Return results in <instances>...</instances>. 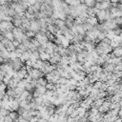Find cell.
I'll list each match as a JSON object with an SVG mask.
<instances>
[{
    "label": "cell",
    "instance_id": "44dd1931",
    "mask_svg": "<svg viewBox=\"0 0 122 122\" xmlns=\"http://www.w3.org/2000/svg\"><path fill=\"white\" fill-rule=\"evenodd\" d=\"M9 112H10V111H9L8 109H6V108H4V107H1V108H0V114H2V115H4V116H7V115L9 114Z\"/></svg>",
    "mask_w": 122,
    "mask_h": 122
},
{
    "label": "cell",
    "instance_id": "30bf717a",
    "mask_svg": "<svg viewBox=\"0 0 122 122\" xmlns=\"http://www.w3.org/2000/svg\"><path fill=\"white\" fill-rule=\"evenodd\" d=\"M2 34H3V36H4V37L8 38V39H9V40H10V41L14 40V35H13L12 30H8V31H5V32H3Z\"/></svg>",
    "mask_w": 122,
    "mask_h": 122
},
{
    "label": "cell",
    "instance_id": "6da1fadb",
    "mask_svg": "<svg viewBox=\"0 0 122 122\" xmlns=\"http://www.w3.org/2000/svg\"><path fill=\"white\" fill-rule=\"evenodd\" d=\"M97 20L99 22H104L108 19H111V16H112V13H111V10H99L98 12L95 14Z\"/></svg>",
    "mask_w": 122,
    "mask_h": 122
},
{
    "label": "cell",
    "instance_id": "277c9868",
    "mask_svg": "<svg viewBox=\"0 0 122 122\" xmlns=\"http://www.w3.org/2000/svg\"><path fill=\"white\" fill-rule=\"evenodd\" d=\"M40 29L41 28H40V25H39L38 20L35 19V18L31 19L30 20V30H32V31H34L36 33V32H38L40 30Z\"/></svg>",
    "mask_w": 122,
    "mask_h": 122
},
{
    "label": "cell",
    "instance_id": "ac0fdd59",
    "mask_svg": "<svg viewBox=\"0 0 122 122\" xmlns=\"http://www.w3.org/2000/svg\"><path fill=\"white\" fill-rule=\"evenodd\" d=\"M68 82H69V79H68V78L61 76V77L58 79V81H57L56 84H59V85H66V84H68Z\"/></svg>",
    "mask_w": 122,
    "mask_h": 122
},
{
    "label": "cell",
    "instance_id": "8fae6325",
    "mask_svg": "<svg viewBox=\"0 0 122 122\" xmlns=\"http://www.w3.org/2000/svg\"><path fill=\"white\" fill-rule=\"evenodd\" d=\"M13 121H17L18 120V118H19V113L16 112V111H11V112H9V114H8Z\"/></svg>",
    "mask_w": 122,
    "mask_h": 122
},
{
    "label": "cell",
    "instance_id": "83f0119b",
    "mask_svg": "<svg viewBox=\"0 0 122 122\" xmlns=\"http://www.w3.org/2000/svg\"><path fill=\"white\" fill-rule=\"evenodd\" d=\"M112 3H118L119 1H121V0H111Z\"/></svg>",
    "mask_w": 122,
    "mask_h": 122
},
{
    "label": "cell",
    "instance_id": "5bb4252c",
    "mask_svg": "<svg viewBox=\"0 0 122 122\" xmlns=\"http://www.w3.org/2000/svg\"><path fill=\"white\" fill-rule=\"evenodd\" d=\"M53 24H54L58 29H61L62 27L65 26V21H64V20H61V19H55Z\"/></svg>",
    "mask_w": 122,
    "mask_h": 122
},
{
    "label": "cell",
    "instance_id": "8992f818",
    "mask_svg": "<svg viewBox=\"0 0 122 122\" xmlns=\"http://www.w3.org/2000/svg\"><path fill=\"white\" fill-rule=\"evenodd\" d=\"M30 53H31V51H24V52L21 54V56H20V60H21L23 63H25L27 60L30 59Z\"/></svg>",
    "mask_w": 122,
    "mask_h": 122
},
{
    "label": "cell",
    "instance_id": "f1b7e54d",
    "mask_svg": "<svg viewBox=\"0 0 122 122\" xmlns=\"http://www.w3.org/2000/svg\"><path fill=\"white\" fill-rule=\"evenodd\" d=\"M1 102H2V101H0V108L2 107V104H1Z\"/></svg>",
    "mask_w": 122,
    "mask_h": 122
},
{
    "label": "cell",
    "instance_id": "7a4b0ae2",
    "mask_svg": "<svg viewBox=\"0 0 122 122\" xmlns=\"http://www.w3.org/2000/svg\"><path fill=\"white\" fill-rule=\"evenodd\" d=\"M14 28L12 22H9V21H2L0 22V30L3 32L8 31V30H12Z\"/></svg>",
    "mask_w": 122,
    "mask_h": 122
},
{
    "label": "cell",
    "instance_id": "3957f363",
    "mask_svg": "<svg viewBox=\"0 0 122 122\" xmlns=\"http://www.w3.org/2000/svg\"><path fill=\"white\" fill-rule=\"evenodd\" d=\"M10 64L11 65L12 69L17 71H19L22 67H23V62L20 60V58H16V59H10Z\"/></svg>",
    "mask_w": 122,
    "mask_h": 122
},
{
    "label": "cell",
    "instance_id": "f546056e",
    "mask_svg": "<svg viewBox=\"0 0 122 122\" xmlns=\"http://www.w3.org/2000/svg\"><path fill=\"white\" fill-rule=\"evenodd\" d=\"M14 122H16V121H14Z\"/></svg>",
    "mask_w": 122,
    "mask_h": 122
},
{
    "label": "cell",
    "instance_id": "603a6c76",
    "mask_svg": "<svg viewBox=\"0 0 122 122\" xmlns=\"http://www.w3.org/2000/svg\"><path fill=\"white\" fill-rule=\"evenodd\" d=\"M16 122H29V120H27V119L23 118V117L20 115V116H19V118H18V120H17Z\"/></svg>",
    "mask_w": 122,
    "mask_h": 122
},
{
    "label": "cell",
    "instance_id": "484cf974",
    "mask_svg": "<svg viewBox=\"0 0 122 122\" xmlns=\"http://www.w3.org/2000/svg\"><path fill=\"white\" fill-rule=\"evenodd\" d=\"M5 49H6V47H5V46H4V44L0 41V51H3V50H5Z\"/></svg>",
    "mask_w": 122,
    "mask_h": 122
},
{
    "label": "cell",
    "instance_id": "d6986e66",
    "mask_svg": "<svg viewBox=\"0 0 122 122\" xmlns=\"http://www.w3.org/2000/svg\"><path fill=\"white\" fill-rule=\"evenodd\" d=\"M75 110H76V109H75L71 104V105H69L68 110H67V112H66V115H67V116H70V115H71V114Z\"/></svg>",
    "mask_w": 122,
    "mask_h": 122
},
{
    "label": "cell",
    "instance_id": "52a82bcc",
    "mask_svg": "<svg viewBox=\"0 0 122 122\" xmlns=\"http://www.w3.org/2000/svg\"><path fill=\"white\" fill-rule=\"evenodd\" d=\"M112 54L113 56H116V57H121L122 58V47L121 46H118L117 48H114L112 51Z\"/></svg>",
    "mask_w": 122,
    "mask_h": 122
},
{
    "label": "cell",
    "instance_id": "d4e9b609",
    "mask_svg": "<svg viewBox=\"0 0 122 122\" xmlns=\"http://www.w3.org/2000/svg\"><path fill=\"white\" fill-rule=\"evenodd\" d=\"M12 44L15 46V48H17L18 46H19V44H20V42L18 41V40H16V39H14V40H12Z\"/></svg>",
    "mask_w": 122,
    "mask_h": 122
},
{
    "label": "cell",
    "instance_id": "e0dca14e",
    "mask_svg": "<svg viewBox=\"0 0 122 122\" xmlns=\"http://www.w3.org/2000/svg\"><path fill=\"white\" fill-rule=\"evenodd\" d=\"M96 0H86L85 1V4L87 5V7H89V8H93V7H95V5H96Z\"/></svg>",
    "mask_w": 122,
    "mask_h": 122
},
{
    "label": "cell",
    "instance_id": "9a60e30c",
    "mask_svg": "<svg viewBox=\"0 0 122 122\" xmlns=\"http://www.w3.org/2000/svg\"><path fill=\"white\" fill-rule=\"evenodd\" d=\"M37 84H39L40 86H44V87H46V85L48 84V81H47V79H46V77H40V78H38L37 80Z\"/></svg>",
    "mask_w": 122,
    "mask_h": 122
},
{
    "label": "cell",
    "instance_id": "7402d4cb",
    "mask_svg": "<svg viewBox=\"0 0 122 122\" xmlns=\"http://www.w3.org/2000/svg\"><path fill=\"white\" fill-rule=\"evenodd\" d=\"M26 35L29 38H33V37H35V32L32 30H26Z\"/></svg>",
    "mask_w": 122,
    "mask_h": 122
},
{
    "label": "cell",
    "instance_id": "4316f807",
    "mask_svg": "<svg viewBox=\"0 0 122 122\" xmlns=\"http://www.w3.org/2000/svg\"><path fill=\"white\" fill-rule=\"evenodd\" d=\"M7 4V0H0V6H4Z\"/></svg>",
    "mask_w": 122,
    "mask_h": 122
},
{
    "label": "cell",
    "instance_id": "cb8c5ba5",
    "mask_svg": "<svg viewBox=\"0 0 122 122\" xmlns=\"http://www.w3.org/2000/svg\"><path fill=\"white\" fill-rule=\"evenodd\" d=\"M4 122H14L9 115H7V116H5V120H4Z\"/></svg>",
    "mask_w": 122,
    "mask_h": 122
},
{
    "label": "cell",
    "instance_id": "4fadbf2b",
    "mask_svg": "<svg viewBox=\"0 0 122 122\" xmlns=\"http://www.w3.org/2000/svg\"><path fill=\"white\" fill-rule=\"evenodd\" d=\"M51 58V54L47 51H43V52H40V59L42 61H49Z\"/></svg>",
    "mask_w": 122,
    "mask_h": 122
},
{
    "label": "cell",
    "instance_id": "9c48e42d",
    "mask_svg": "<svg viewBox=\"0 0 122 122\" xmlns=\"http://www.w3.org/2000/svg\"><path fill=\"white\" fill-rule=\"evenodd\" d=\"M6 94L10 97V98H15V97H18V95L16 94L14 89H11V88H8L7 91H6Z\"/></svg>",
    "mask_w": 122,
    "mask_h": 122
},
{
    "label": "cell",
    "instance_id": "7c38bea8",
    "mask_svg": "<svg viewBox=\"0 0 122 122\" xmlns=\"http://www.w3.org/2000/svg\"><path fill=\"white\" fill-rule=\"evenodd\" d=\"M21 116L23 117V118H25V119H27V120H30L31 119V117H32V115H31V113H30V110H25L24 112H23V113L21 114Z\"/></svg>",
    "mask_w": 122,
    "mask_h": 122
},
{
    "label": "cell",
    "instance_id": "5b68a950",
    "mask_svg": "<svg viewBox=\"0 0 122 122\" xmlns=\"http://www.w3.org/2000/svg\"><path fill=\"white\" fill-rule=\"evenodd\" d=\"M29 74H30V76L32 77V79H36V80L38 78H40V77L45 76V74L43 73V71L40 69H32L31 71Z\"/></svg>",
    "mask_w": 122,
    "mask_h": 122
},
{
    "label": "cell",
    "instance_id": "ffe728a7",
    "mask_svg": "<svg viewBox=\"0 0 122 122\" xmlns=\"http://www.w3.org/2000/svg\"><path fill=\"white\" fill-rule=\"evenodd\" d=\"M6 49H7L9 51H15V50H16L15 46L12 44V41H10V42L6 46Z\"/></svg>",
    "mask_w": 122,
    "mask_h": 122
},
{
    "label": "cell",
    "instance_id": "ba28073f",
    "mask_svg": "<svg viewBox=\"0 0 122 122\" xmlns=\"http://www.w3.org/2000/svg\"><path fill=\"white\" fill-rule=\"evenodd\" d=\"M86 22L87 23H89L90 25H92V26H95V25H97L98 23V20H97V18L95 17V16H89V17H87L86 18Z\"/></svg>",
    "mask_w": 122,
    "mask_h": 122
},
{
    "label": "cell",
    "instance_id": "2e32d148",
    "mask_svg": "<svg viewBox=\"0 0 122 122\" xmlns=\"http://www.w3.org/2000/svg\"><path fill=\"white\" fill-rule=\"evenodd\" d=\"M30 92H29V91H27V90H24V91H23V92L19 95L20 100H26V99H27V97L30 95Z\"/></svg>",
    "mask_w": 122,
    "mask_h": 122
}]
</instances>
